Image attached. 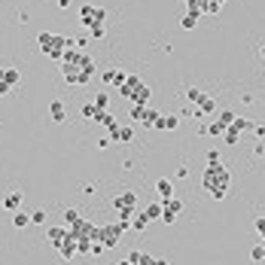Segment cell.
<instances>
[{
    "instance_id": "d6a6232c",
    "label": "cell",
    "mask_w": 265,
    "mask_h": 265,
    "mask_svg": "<svg viewBox=\"0 0 265 265\" xmlns=\"http://www.w3.org/2000/svg\"><path fill=\"white\" fill-rule=\"evenodd\" d=\"M125 80H128V73H122V70H113V80H110V86H113V89H119Z\"/></svg>"
},
{
    "instance_id": "74e56055",
    "label": "cell",
    "mask_w": 265,
    "mask_h": 265,
    "mask_svg": "<svg viewBox=\"0 0 265 265\" xmlns=\"http://www.w3.org/2000/svg\"><path fill=\"white\" fill-rule=\"evenodd\" d=\"M222 162V156L216 153V149H210V153H207V165H219Z\"/></svg>"
},
{
    "instance_id": "e575fe53",
    "label": "cell",
    "mask_w": 265,
    "mask_h": 265,
    "mask_svg": "<svg viewBox=\"0 0 265 265\" xmlns=\"http://www.w3.org/2000/svg\"><path fill=\"white\" fill-rule=\"evenodd\" d=\"M83 116H86V119H95V116H98V107H95V104H86V107H83Z\"/></svg>"
},
{
    "instance_id": "f6af8a7d",
    "label": "cell",
    "mask_w": 265,
    "mask_h": 265,
    "mask_svg": "<svg viewBox=\"0 0 265 265\" xmlns=\"http://www.w3.org/2000/svg\"><path fill=\"white\" fill-rule=\"evenodd\" d=\"M183 4H186V7H198V0H183Z\"/></svg>"
},
{
    "instance_id": "4316f807",
    "label": "cell",
    "mask_w": 265,
    "mask_h": 265,
    "mask_svg": "<svg viewBox=\"0 0 265 265\" xmlns=\"http://www.w3.org/2000/svg\"><path fill=\"white\" fill-rule=\"evenodd\" d=\"M131 104H140V107H143V104H149V89H146V86H140V89H137V95L131 98Z\"/></svg>"
},
{
    "instance_id": "7402d4cb",
    "label": "cell",
    "mask_w": 265,
    "mask_h": 265,
    "mask_svg": "<svg viewBox=\"0 0 265 265\" xmlns=\"http://www.w3.org/2000/svg\"><path fill=\"white\" fill-rule=\"evenodd\" d=\"M213 110H216V101H213L210 95H204V101L198 104V119H201V116H210Z\"/></svg>"
},
{
    "instance_id": "2e32d148",
    "label": "cell",
    "mask_w": 265,
    "mask_h": 265,
    "mask_svg": "<svg viewBox=\"0 0 265 265\" xmlns=\"http://www.w3.org/2000/svg\"><path fill=\"white\" fill-rule=\"evenodd\" d=\"M0 204H4V210H19L22 207V192H7Z\"/></svg>"
},
{
    "instance_id": "ee69618b",
    "label": "cell",
    "mask_w": 265,
    "mask_h": 265,
    "mask_svg": "<svg viewBox=\"0 0 265 265\" xmlns=\"http://www.w3.org/2000/svg\"><path fill=\"white\" fill-rule=\"evenodd\" d=\"M110 143H113V140H110V137H101V140H98V149H107V146H110Z\"/></svg>"
},
{
    "instance_id": "d6986e66",
    "label": "cell",
    "mask_w": 265,
    "mask_h": 265,
    "mask_svg": "<svg viewBox=\"0 0 265 265\" xmlns=\"http://www.w3.org/2000/svg\"><path fill=\"white\" fill-rule=\"evenodd\" d=\"M125 262H128V265H153V256H146V253H140V250H131Z\"/></svg>"
},
{
    "instance_id": "b9f144b4",
    "label": "cell",
    "mask_w": 265,
    "mask_h": 265,
    "mask_svg": "<svg viewBox=\"0 0 265 265\" xmlns=\"http://www.w3.org/2000/svg\"><path fill=\"white\" fill-rule=\"evenodd\" d=\"M186 177H189V168H186V165H180V168H177V180H186Z\"/></svg>"
},
{
    "instance_id": "52a82bcc",
    "label": "cell",
    "mask_w": 265,
    "mask_h": 265,
    "mask_svg": "<svg viewBox=\"0 0 265 265\" xmlns=\"http://www.w3.org/2000/svg\"><path fill=\"white\" fill-rule=\"evenodd\" d=\"M140 86H143V80H140V77H134V73H128V80H125V83L119 86V95L131 101V98L137 95V89H140Z\"/></svg>"
},
{
    "instance_id": "5b68a950",
    "label": "cell",
    "mask_w": 265,
    "mask_h": 265,
    "mask_svg": "<svg viewBox=\"0 0 265 265\" xmlns=\"http://www.w3.org/2000/svg\"><path fill=\"white\" fill-rule=\"evenodd\" d=\"M107 19V10L104 7H92V4H86V7H80V22L89 28V25H98V22H104Z\"/></svg>"
},
{
    "instance_id": "4dcf8cb0",
    "label": "cell",
    "mask_w": 265,
    "mask_h": 265,
    "mask_svg": "<svg viewBox=\"0 0 265 265\" xmlns=\"http://www.w3.org/2000/svg\"><path fill=\"white\" fill-rule=\"evenodd\" d=\"M92 104H95V107H98V110H107V104H110V95H107V92H98V95H95V101H92Z\"/></svg>"
},
{
    "instance_id": "d4e9b609",
    "label": "cell",
    "mask_w": 265,
    "mask_h": 265,
    "mask_svg": "<svg viewBox=\"0 0 265 265\" xmlns=\"http://www.w3.org/2000/svg\"><path fill=\"white\" fill-rule=\"evenodd\" d=\"M143 213H146V219H149V222H153V219H162V201H156V204H149V207H146Z\"/></svg>"
},
{
    "instance_id": "7a4b0ae2",
    "label": "cell",
    "mask_w": 265,
    "mask_h": 265,
    "mask_svg": "<svg viewBox=\"0 0 265 265\" xmlns=\"http://www.w3.org/2000/svg\"><path fill=\"white\" fill-rule=\"evenodd\" d=\"M201 186H204V192H207L213 201H222L225 195H229V186H232L229 168H225L222 162H219V165H207V171H204V177H201Z\"/></svg>"
},
{
    "instance_id": "cb8c5ba5",
    "label": "cell",
    "mask_w": 265,
    "mask_h": 265,
    "mask_svg": "<svg viewBox=\"0 0 265 265\" xmlns=\"http://www.w3.org/2000/svg\"><path fill=\"white\" fill-rule=\"evenodd\" d=\"M89 37H92V40H104V37H107V28H104V22H98V25H89Z\"/></svg>"
},
{
    "instance_id": "ab89813d",
    "label": "cell",
    "mask_w": 265,
    "mask_h": 265,
    "mask_svg": "<svg viewBox=\"0 0 265 265\" xmlns=\"http://www.w3.org/2000/svg\"><path fill=\"white\" fill-rule=\"evenodd\" d=\"M253 137L256 140H265V125H253Z\"/></svg>"
},
{
    "instance_id": "44dd1931",
    "label": "cell",
    "mask_w": 265,
    "mask_h": 265,
    "mask_svg": "<svg viewBox=\"0 0 265 265\" xmlns=\"http://www.w3.org/2000/svg\"><path fill=\"white\" fill-rule=\"evenodd\" d=\"M146 225H149L146 213H143V210H134V216H131V232H143Z\"/></svg>"
},
{
    "instance_id": "9a60e30c",
    "label": "cell",
    "mask_w": 265,
    "mask_h": 265,
    "mask_svg": "<svg viewBox=\"0 0 265 265\" xmlns=\"http://www.w3.org/2000/svg\"><path fill=\"white\" fill-rule=\"evenodd\" d=\"M156 192H159V201H165V198H171V195H174V183H171L168 177H162V180L156 183Z\"/></svg>"
},
{
    "instance_id": "603a6c76",
    "label": "cell",
    "mask_w": 265,
    "mask_h": 265,
    "mask_svg": "<svg viewBox=\"0 0 265 265\" xmlns=\"http://www.w3.org/2000/svg\"><path fill=\"white\" fill-rule=\"evenodd\" d=\"M28 222H31V213H25V210H13V225H16V229H25Z\"/></svg>"
},
{
    "instance_id": "836d02e7",
    "label": "cell",
    "mask_w": 265,
    "mask_h": 265,
    "mask_svg": "<svg viewBox=\"0 0 265 265\" xmlns=\"http://www.w3.org/2000/svg\"><path fill=\"white\" fill-rule=\"evenodd\" d=\"M253 229H256V232H259V238L265 241V216H256V219H253Z\"/></svg>"
},
{
    "instance_id": "8d00e7d4",
    "label": "cell",
    "mask_w": 265,
    "mask_h": 265,
    "mask_svg": "<svg viewBox=\"0 0 265 265\" xmlns=\"http://www.w3.org/2000/svg\"><path fill=\"white\" fill-rule=\"evenodd\" d=\"M143 107H146V104H143ZM143 107H140V104H134V107H131V119H134V122H140V116H143Z\"/></svg>"
},
{
    "instance_id": "484cf974",
    "label": "cell",
    "mask_w": 265,
    "mask_h": 265,
    "mask_svg": "<svg viewBox=\"0 0 265 265\" xmlns=\"http://www.w3.org/2000/svg\"><path fill=\"white\" fill-rule=\"evenodd\" d=\"M186 98H189V104H195V107H198V104H201V101H204V92H201V89H195V86H192V89H186Z\"/></svg>"
},
{
    "instance_id": "e0dca14e",
    "label": "cell",
    "mask_w": 265,
    "mask_h": 265,
    "mask_svg": "<svg viewBox=\"0 0 265 265\" xmlns=\"http://www.w3.org/2000/svg\"><path fill=\"white\" fill-rule=\"evenodd\" d=\"M229 128H235V131H238V134H250V131H253V122H250V119H247V116H235V119H232V125H229Z\"/></svg>"
},
{
    "instance_id": "ffe728a7",
    "label": "cell",
    "mask_w": 265,
    "mask_h": 265,
    "mask_svg": "<svg viewBox=\"0 0 265 265\" xmlns=\"http://www.w3.org/2000/svg\"><path fill=\"white\" fill-rule=\"evenodd\" d=\"M156 119H159V110H153V107H143V116H140V122L146 125V128H156Z\"/></svg>"
},
{
    "instance_id": "ac0fdd59",
    "label": "cell",
    "mask_w": 265,
    "mask_h": 265,
    "mask_svg": "<svg viewBox=\"0 0 265 265\" xmlns=\"http://www.w3.org/2000/svg\"><path fill=\"white\" fill-rule=\"evenodd\" d=\"M0 77H4V80H7V83L13 86V89H16V86L22 83V73H19L16 67H0Z\"/></svg>"
},
{
    "instance_id": "f35d334b",
    "label": "cell",
    "mask_w": 265,
    "mask_h": 265,
    "mask_svg": "<svg viewBox=\"0 0 265 265\" xmlns=\"http://www.w3.org/2000/svg\"><path fill=\"white\" fill-rule=\"evenodd\" d=\"M253 153H256L259 159H265V140H256V146H253Z\"/></svg>"
},
{
    "instance_id": "3957f363",
    "label": "cell",
    "mask_w": 265,
    "mask_h": 265,
    "mask_svg": "<svg viewBox=\"0 0 265 265\" xmlns=\"http://www.w3.org/2000/svg\"><path fill=\"white\" fill-rule=\"evenodd\" d=\"M37 43H40V52H43L46 58H52V61H61L64 49L77 46V43L70 40V37H61V34H49V31H43L40 37H37Z\"/></svg>"
},
{
    "instance_id": "f546056e",
    "label": "cell",
    "mask_w": 265,
    "mask_h": 265,
    "mask_svg": "<svg viewBox=\"0 0 265 265\" xmlns=\"http://www.w3.org/2000/svg\"><path fill=\"white\" fill-rule=\"evenodd\" d=\"M46 219H49L46 210H31V222H34V225H46Z\"/></svg>"
},
{
    "instance_id": "4fadbf2b",
    "label": "cell",
    "mask_w": 265,
    "mask_h": 265,
    "mask_svg": "<svg viewBox=\"0 0 265 265\" xmlns=\"http://www.w3.org/2000/svg\"><path fill=\"white\" fill-rule=\"evenodd\" d=\"M49 119H52V122H58V125L67 119V110H64V104H61V101H52V104H49Z\"/></svg>"
},
{
    "instance_id": "5bb4252c",
    "label": "cell",
    "mask_w": 265,
    "mask_h": 265,
    "mask_svg": "<svg viewBox=\"0 0 265 265\" xmlns=\"http://www.w3.org/2000/svg\"><path fill=\"white\" fill-rule=\"evenodd\" d=\"M95 122H101V125H104V128L110 131V134L116 131V125H119V122H116V116H110L107 110H98V116H95Z\"/></svg>"
},
{
    "instance_id": "7c38bea8",
    "label": "cell",
    "mask_w": 265,
    "mask_h": 265,
    "mask_svg": "<svg viewBox=\"0 0 265 265\" xmlns=\"http://www.w3.org/2000/svg\"><path fill=\"white\" fill-rule=\"evenodd\" d=\"M110 140H116V143H131V140H134V128H131V125H116V131L110 134Z\"/></svg>"
},
{
    "instance_id": "1f68e13d",
    "label": "cell",
    "mask_w": 265,
    "mask_h": 265,
    "mask_svg": "<svg viewBox=\"0 0 265 265\" xmlns=\"http://www.w3.org/2000/svg\"><path fill=\"white\" fill-rule=\"evenodd\" d=\"M250 262H265V244H259V247L250 250Z\"/></svg>"
},
{
    "instance_id": "ba28073f",
    "label": "cell",
    "mask_w": 265,
    "mask_h": 265,
    "mask_svg": "<svg viewBox=\"0 0 265 265\" xmlns=\"http://www.w3.org/2000/svg\"><path fill=\"white\" fill-rule=\"evenodd\" d=\"M64 238H67V225H49V232H46V241H49L55 250L64 244Z\"/></svg>"
},
{
    "instance_id": "8992f818",
    "label": "cell",
    "mask_w": 265,
    "mask_h": 265,
    "mask_svg": "<svg viewBox=\"0 0 265 265\" xmlns=\"http://www.w3.org/2000/svg\"><path fill=\"white\" fill-rule=\"evenodd\" d=\"M180 210H183V201L180 198H165L162 201V222L165 225H171V222H177V216H180Z\"/></svg>"
},
{
    "instance_id": "83f0119b",
    "label": "cell",
    "mask_w": 265,
    "mask_h": 265,
    "mask_svg": "<svg viewBox=\"0 0 265 265\" xmlns=\"http://www.w3.org/2000/svg\"><path fill=\"white\" fill-rule=\"evenodd\" d=\"M232 119H235V113H232V110H219V116H216V122H219V125H225V128L232 125Z\"/></svg>"
},
{
    "instance_id": "bcb514c9",
    "label": "cell",
    "mask_w": 265,
    "mask_h": 265,
    "mask_svg": "<svg viewBox=\"0 0 265 265\" xmlns=\"http://www.w3.org/2000/svg\"><path fill=\"white\" fill-rule=\"evenodd\" d=\"M259 55H262V58H265V43H262V46H259Z\"/></svg>"
},
{
    "instance_id": "30bf717a",
    "label": "cell",
    "mask_w": 265,
    "mask_h": 265,
    "mask_svg": "<svg viewBox=\"0 0 265 265\" xmlns=\"http://www.w3.org/2000/svg\"><path fill=\"white\" fill-rule=\"evenodd\" d=\"M177 128H180V116H168V113H159L156 131H177Z\"/></svg>"
},
{
    "instance_id": "7dc6e473",
    "label": "cell",
    "mask_w": 265,
    "mask_h": 265,
    "mask_svg": "<svg viewBox=\"0 0 265 265\" xmlns=\"http://www.w3.org/2000/svg\"><path fill=\"white\" fill-rule=\"evenodd\" d=\"M216 4H219V7H222V4H225V0H216Z\"/></svg>"
},
{
    "instance_id": "60d3db41",
    "label": "cell",
    "mask_w": 265,
    "mask_h": 265,
    "mask_svg": "<svg viewBox=\"0 0 265 265\" xmlns=\"http://www.w3.org/2000/svg\"><path fill=\"white\" fill-rule=\"evenodd\" d=\"M10 89H13V86H10V83H7V80H4V77H0V98H4V95H7V92H10Z\"/></svg>"
},
{
    "instance_id": "9c48e42d",
    "label": "cell",
    "mask_w": 265,
    "mask_h": 265,
    "mask_svg": "<svg viewBox=\"0 0 265 265\" xmlns=\"http://www.w3.org/2000/svg\"><path fill=\"white\" fill-rule=\"evenodd\" d=\"M58 253H61V259H64V262H73V256H80V253H77V241H73L70 229H67V238H64V244L58 247Z\"/></svg>"
},
{
    "instance_id": "d590c367",
    "label": "cell",
    "mask_w": 265,
    "mask_h": 265,
    "mask_svg": "<svg viewBox=\"0 0 265 265\" xmlns=\"http://www.w3.org/2000/svg\"><path fill=\"white\" fill-rule=\"evenodd\" d=\"M77 219H80V210H73V207L64 210V222H67V225H70V222H77Z\"/></svg>"
},
{
    "instance_id": "f1b7e54d",
    "label": "cell",
    "mask_w": 265,
    "mask_h": 265,
    "mask_svg": "<svg viewBox=\"0 0 265 265\" xmlns=\"http://www.w3.org/2000/svg\"><path fill=\"white\" fill-rule=\"evenodd\" d=\"M222 140H225V143H229V146H235V143L241 140V134H238L235 128H225V131H222Z\"/></svg>"
},
{
    "instance_id": "7bdbcfd3",
    "label": "cell",
    "mask_w": 265,
    "mask_h": 265,
    "mask_svg": "<svg viewBox=\"0 0 265 265\" xmlns=\"http://www.w3.org/2000/svg\"><path fill=\"white\" fill-rule=\"evenodd\" d=\"M101 80H104V86H110V80H113V70H104V73H101Z\"/></svg>"
},
{
    "instance_id": "6da1fadb",
    "label": "cell",
    "mask_w": 265,
    "mask_h": 265,
    "mask_svg": "<svg viewBox=\"0 0 265 265\" xmlns=\"http://www.w3.org/2000/svg\"><path fill=\"white\" fill-rule=\"evenodd\" d=\"M95 70L98 67H95L92 55H86V49H77V46L64 49V55H61V73H64V83L67 86H86V83H92Z\"/></svg>"
},
{
    "instance_id": "8fae6325",
    "label": "cell",
    "mask_w": 265,
    "mask_h": 265,
    "mask_svg": "<svg viewBox=\"0 0 265 265\" xmlns=\"http://www.w3.org/2000/svg\"><path fill=\"white\" fill-rule=\"evenodd\" d=\"M198 16H201L198 7H186V16L180 19V28H183V31H192V28L198 25Z\"/></svg>"
},
{
    "instance_id": "277c9868",
    "label": "cell",
    "mask_w": 265,
    "mask_h": 265,
    "mask_svg": "<svg viewBox=\"0 0 265 265\" xmlns=\"http://www.w3.org/2000/svg\"><path fill=\"white\" fill-rule=\"evenodd\" d=\"M113 210L119 213V219H131L134 210H137V195L131 192V189L122 192V195H116V198H113Z\"/></svg>"
}]
</instances>
